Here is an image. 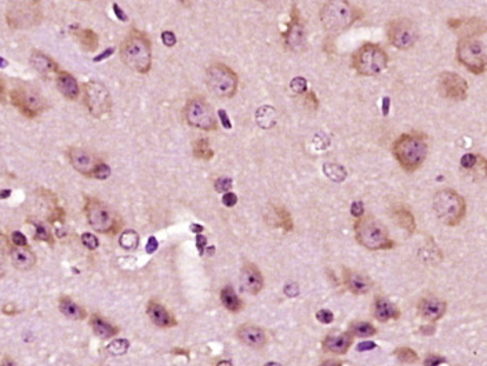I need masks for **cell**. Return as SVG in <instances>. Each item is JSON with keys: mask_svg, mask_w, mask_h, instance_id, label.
<instances>
[{"mask_svg": "<svg viewBox=\"0 0 487 366\" xmlns=\"http://www.w3.org/2000/svg\"><path fill=\"white\" fill-rule=\"evenodd\" d=\"M290 89L296 94H303V93L306 92V80H305L304 78H294L290 82Z\"/></svg>", "mask_w": 487, "mask_h": 366, "instance_id": "43", "label": "cell"}, {"mask_svg": "<svg viewBox=\"0 0 487 366\" xmlns=\"http://www.w3.org/2000/svg\"><path fill=\"white\" fill-rule=\"evenodd\" d=\"M110 176H111V168H110L107 163H104L103 161H100V162L97 163V166L94 168V172H93L91 179H96V180H107V179H110Z\"/></svg>", "mask_w": 487, "mask_h": 366, "instance_id": "40", "label": "cell"}, {"mask_svg": "<svg viewBox=\"0 0 487 366\" xmlns=\"http://www.w3.org/2000/svg\"><path fill=\"white\" fill-rule=\"evenodd\" d=\"M31 65L43 78H50L60 72L59 64L39 50H33L31 53Z\"/></svg>", "mask_w": 487, "mask_h": 366, "instance_id": "25", "label": "cell"}, {"mask_svg": "<svg viewBox=\"0 0 487 366\" xmlns=\"http://www.w3.org/2000/svg\"><path fill=\"white\" fill-rule=\"evenodd\" d=\"M343 278H344V284H345L347 289L351 293L358 295V296L367 295L373 288V282L368 277H366L358 271H352L350 268L343 270Z\"/></svg>", "mask_w": 487, "mask_h": 366, "instance_id": "21", "label": "cell"}, {"mask_svg": "<svg viewBox=\"0 0 487 366\" xmlns=\"http://www.w3.org/2000/svg\"><path fill=\"white\" fill-rule=\"evenodd\" d=\"M234 185V182L230 177H218L214 182V188L217 189V192H228Z\"/></svg>", "mask_w": 487, "mask_h": 366, "instance_id": "42", "label": "cell"}, {"mask_svg": "<svg viewBox=\"0 0 487 366\" xmlns=\"http://www.w3.org/2000/svg\"><path fill=\"white\" fill-rule=\"evenodd\" d=\"M305 101H306V105H308L310 110H313L312 104H315L316 107H319V101H317V98H316V96H315V93H313V92L306 93V96H305Z\"/></svg>", "mask_w": 487, "mask_h": 366, "instance_id": "52", "label": "cell"}, {"mask_svg": "<svg viewBox=\"0 0 487 366\" xmlns=\"http://www.w3.org/2000/svg\"><path fill=\"white\" fill-rule=\"evenodd\" d=\"M417 309L421 318H424L429 322H436L444 316L447 305L444 300L430 296V298H423L417 305Z\"/></svg>", "mask_w": 487, "mask_h": 366, "instance_id": "22", "label": "cell"}, {"mask_svg": "<svg viewBox=\"0 0 487 366\" xmlns=\"http://www.w3.org/2000/svg\"><path fill=\"white\" fill-rule=\"evenodd\" d=\"M241 285L248 295H258L264 289V277L253 263H246L241 271Z\"/></svg>", "mask_w": 487, "mask_h": 366, "instance_id": "18", "label": "cell"}, {"mask_svg": "<svg viewBox=\"0 0 487 366\" xmlns=\"http://www.w3.org/2000/svg\"><path fill=\"white\" fill-rule=\"evenodd\" d=\"M354 335L351 332H343V333H330L327 335L323 342V350L330 354L343 356L348 353L351 346L354 344Z\"/></svg>", "mask_w": 487, "mask_h": 366, "instance_id": "20", "label": "cell"}, {"mask_svg": "<svg viewBox=\"0 0 487 366\" xmlns=\"http://www.w3.org/2000/svg\"><path fill=\"white\" fill-rule=\"evenodd\" d=\"M82 244H84L86 249L94 250V249L98 247L100 242H98V238L96 235H93L90 233H83L82 234Z\"/></svg>", "mask_w": 487, "mask_h": 366, "instance_id": "41", "label": "cell"}, {"mask_svg": "<svg viewBox=\"0 0 487 366\" xmlns=\"http://www.w3.org/2000/svg\"><path fill=\"white\" fill-rule=\"evenodd\" d=\"M437 92L446 100L464 101L468 97V83L461 75L444 71L437 78Z\"/></svg>", "mask_w": 487, "mask_h": 366, "instance_id": "14", "label": "cell"}, {"mask_svg": "<svg viewBox=\"0 0 487 366\" xmlns=\"http://www.w3.org/2000/svg\"><path fill=\"white\" fill-rule=\"evenodd\" d=\"M449 28L461 38H478L487 32L486 21L479 17L449 20Z\"/></svg>", "mask_w": 487, "mask_h": 366, "instance_id": "17", "label": "cell"}, {"mask_svg": "<svg viewBox=\"0 0 487 366\" xmlns=\"http://www.w3.org/2000/svg\"><path fill=\"white\" fill-rule=\"evenodd\" d=\"M60 311L63 316L72 319V321H82L86 318V311L82 305L73 302L70 298H61L59 302Z\"/></svg>", "mask_w": 487, "mask_h": 366, "instance_id": "31", "label": "cell"}, {"mask_svg": "<svg viewBox=\"0 0 487 366\" xmlns=\"http://www.w3.org/2000/svg\"><path fill=\"white\" fill-rule=\"evenodd\" d=\"M14 1H17V3H20V4H22V6H35V4H38L40 0H14Z\"/></svg>", "mask_w": 487, "mask_h": 366, "instance_id": "56", "label": "cell"}, {"mask_svg": "<svg viewBox=\"0 0 487 366\" xmlns=\"http://www.w3.org/2000/svg\"><path fill=\"white\" fill-rule=\"evenodd\" d=\"M193 155L202 161H210L214 156V151L210 147L207 138H199L193 142Z\"/></svg>", "mask_w": 487, "mask_h": 366, "instance_id": "33", "label": "cell"}, {"mask_svg": "<svg viewBox=\"0 0 487 366\" xmlns=\"http://www.w3.org/2000/svg\"><path fill=\"white\" fill-rule=\"evenodd\" d=\"M392 154L406 172H416L423 166L428 156L426 136L421 133H405L399 136L392 145Z\"/></svg>", "mask_w": 487, "mask_h": 366, "instance_id": "2", "label": "cell"}, {"mask_svg": "<svg viewBox=\"0 0 487 366\" xmlns=\"http://www.w3.org/2000/svg\"><path fill=\"white\" fill-rule=\"evenodd\" d=\"M361 15L362 13L348 0H327L320 8L319 18L322 27L336 35L351 28Z\"/></svg>", "mask_w": 487, "mask_h": 366, "instance_id": "3", "label": "cell"}, {"mask_svg": "<svg viewBox=\"0 0 487 366\" xmlns=\"http://www.w3.org/2000/svg\"><path fill=\"white\" fill-rule=\"evenodd\" d=\"M395 357L403 364H414L419 361L417 353L409 347H400V349L395 350Z\"/></svg>", "mask_w": 487, "mask_h": 366, "instance_id": "37", "label": "cell"}, {"mask_svg": "<svg viewBox=\"0 0 487 366\" xmlns=\"http://www.w3.org/2000/svg\"><path fill=\"white\" fill-rule=\"evenodd\" d=\"M68 155V161L70 163V166L79 172L80 175L86 176V177H91L94 168L97 166V163L100 162V159H97V156L84 149V148H79V147H70L66 151Z\"/></svg>", "mask_w": 487, "mask_h": 366, "instance_id": "16", "label": "cell"}, {"mask_svg": "<svg viewBox=\"0 0 487 366\" xmlns=\"http://www.w3.org/2000/svg\"><path fill=\"white\" fill-rule=\"evenodd\" d=\"M206 85L218 98H232L238 92L239 78L228 65L214 62L206 69Z\"/></svg>", "mask_w": 487, "mask_h": 366, "instance_id": "6", "label": "cell"}, {"mask_svg": "<svg viewBox=\"0 0 487 366\" xmlns=\"http://www.w3.org/2000/svg\"><path fill=\"white\" fill-rule=\"evenodd\" d=\"M56 85L62 96L69 101H76L80 96V86L73 75L66 71H60L56 75Z\"/></svg>", "mask_w": 487, "mask_h": 366, "instance_id": "24", "label": "cell"}, {"mask_svg": "<svg viewBox=\"0 0 487 366\" xmlns=\"http://www.w3.org/2000/svg\"><path fill=\"white\" fill-rule=\"evenodd\" d=\"M156 249H158V241H156L155 237H151V238L148 240V244L145 246V250H147L148 254H152V253L156 251Z\"/></svg>", "mask_w": 487, "mask_h": 366, "instance_id": "53", "label": "cell"}, {"mask_svg": "<svg viewBox=\"0 0 487 366\" xmlns=\"http://www.w3.org/2000/svg\"><path fill=\"white\" fill-rule=\"evenodd\" d=\"M457 61L471 73L481 75L487 69V50L478 38H461L456 47Z\"/></svg>", "mask_w": 487, "mask_h": 366, "instance_id": "8", "label": "cell"}, {"mask_svg": "<svg viewBox=\"0 0 487 366\" xmlns=\"http://www.w3.org/2000/svg\"><path fill=\"white\" fill-rule=\"evenodd\" d=\"M10 101L11 105L28 119L39 117L47 107L45 98L38 92L27 87H15L10 90Z\"/></svg>", "mask_w": 487, "mask_h": 366, "instance_id": "12", "label": "cell"}, {"mask_svg": "<svg viewBox=\"0 0 487 366\" xmlns=\"http://www.w3.org/2000/svg\"><path fill=\"white\" fill-rule=\"evenodd\" d=\"M373 315H374V318L377 321L385 323L388 321L399 319L400 311H399V308L396 305H394L392 302H389L388 299H385L382 296H378V298H375V302H374Z\"/></svg>", "mask_w": 487, "mask_h": 366, "instance_id": "27", "label": "cell"}, {"mask_svg": "<svg viewBox=\"0 0 487 366\" xmlns=\"http://www.w3.org/2000/svg\"><path fill=\"white\" fill-rule=\"evenodd\" d=\"M121 59L127 68L148 73L152 66V45L145 32L133 29L121 43Z\"/></svg>", "mask_w": 487, "mask_h": 366, "instance_id": "1", "label": "cell"}, {"mask_svg": "<svg viewBox=\"0 0 487 366\" xmlns=\"http://www.w3.org/2000/svg\"><path fill=\"white\" fill-rule=\"evenodd\" d=\"M220 298H221L223 305L231 312H239L244 308V302L241 300V298L237 295V292L231 286H225L221 291Z\"/></svg>", "mask_w": 487, "mask_h": 366, "instance_id": "32", "label": "cell"}, {"mask_svg": "<svg viewBox=\"0 0 487 366\" xmlns=\"http://www.w3.org/2000/svg\"><path fill=\"white\" fill-rule=\"evenodd\" d=\"M11 240H13V244L15 246H28V241L25 238L24 234H21L20 231H14L11 234Z\"/></svg>", "mask_w": 487, "mask_h": 366, "instance_id": "49", "label": "cell"}, {"mask_svg": "<svg viewBox=\"0 0 487 366\" xmlns=\"http://www.w3.org/2000/svg\"><path fill=\"white\" fill-rule=\"evenodd\" d=\"M10 260L17 270L28 271L36 265L35 253L28 246H15L10 251Z\"/></svg>", "mask_w": 487, "mask_h": 366, "instance_id": "26", "label": "cell"}, {"mask_svg": "<svg viewBox=\"0 0 487 366\" xmlns=\"http://www.w3.org/2000/svg\"><path fill=\"white\" fill-rule=\"evenodd\" d=\"M358 244L368 250H388L395 246L385 226L373 216L359 217L354 224Z\"/></svg>", "mask_w": 487, "mask_h": 366, "instance_id": "5", "label": "cell"}, {"mask_svg": "<svg viewBox=\"0 0 487 366\" xmlns=\"http://www.w3.org/2000/svg\"><path fill=\"white\" fill-rule=\"evenodd\" d=\"M147 314H148L149 319L152 321V323L156 325L158 328H162V329L172 328L177 323L174 316L170 314V311L165 305H160L155 300H151L147 305Z\"/></svg>", "mask_w": 487, "mask_h": 366, "instance_id": "23", "label": "cell"}, {"mask_svg": "<svg viewBox=\"0 0 487 366\" xmlns=\"http://www.w3.org/2000/svg\"><path fill=\"white\" fill-rule=\"evenodd\" d=\"M190 231H192V233H195V234H202L203 227H202V226H199V224H192V226H190Z\"/></svg>", "mask_w": 487, "mask_h": 366, "instance_id": "57", "label": "cell"}, {"mask_svg": "<svg viewBox=\"0 0 487 366\" xmlns=\"http://www.w3.org/2000/svg\"><path fill=\"white\" fill-rule=\"evenodd\" d=\"M183 118L186 123L203 131L217 130V118L213 108L200 97L190 98L183 108Z\"/></svg>", "mask_w": 487, "mask_h": 366, "instance_id": "13", "label": "cell"}, {"mask_svg": "<svg viewBox=\"0 0 487 366\" xmlns=\"http://www.w3.org/2000/svg\"><path fill=\"white\" fill-rule=\"evenodd\" d=\"M130 347V343L128 340L126 339H117V340H112L108 346H107V351L114 356V357H121V356H124L127 353Z\"/></svg>", "mask_w": 487, "mask_h": 366, "instance_id": "36", "label": "cell"}, {"mask_svg": "<svg viewBox=\"0 0 487 366\" xmlns=\"http://www.w3.org/2000/svg\"><path fill=\"white\" fill-rule=\"evenodd\" d=\"M223 203H224L227 207H234V206L238 203V196H237L234 192L228 191V192H225L224 196H223Z\"/></svg>", "mask_w": 487, "mask_h": 366, "instance_id": "48", "label": "cell"}, {"mask_svg": "<svg viewBox=\"0 0 487 366\" xmlns=\"http://www.w3.org/2000/svg\"><path fill=\"white\" fill-rule=\"evenodd\" d=\"M442 363H444V360H443V358H437L436 356L428 357L426 361H424L426 365H436V364H442Z\"/></svg>", "mask_w": 487, "mask_h": 366, "instance_id": "54", "label": "cell"}, {"mask_svg": "<svg viewBox=\"0 0 487 366\" xmlns=\"http://www.w3.org/2000/svg\"><path fill=\"white\" fill-rule=\"evenodd\" d=\"M433 210L437 216V219L449 226L456 227L458 226L465 214H467V202L456 189L444 188L435 193L432 200Z\"/></svg>", "mask_w": 487, "mask_h": 366, "instance_id": "4", "label": "cell"}, {"mask_svg": "<svg viewBox=\"0 0 487 366\" xmlns=\"http://www.w3.org/2000/svg\"><path fill=\"white\" fill-rule=\"evenodd\" d=\"M90 325L93 332L96 333V336H98L100 339H112L114 336H117L119 333V329L110 323L108 321H105L104 318L98 316V315H93L90 319Z\"/></svg>", "mask_w": 487, "mask_h": 366, "instance_id": "29", "label": "cell"}, {"mask_svg": "<svg viewBox=\"0 0 487 366\" xmlns=\"http://www.w3.org/2000/svg\"><path fill=\"white\" fill-rule=\"evenodd\" d=\"M395 221L409 234H413L416 231V219L413 213L405 207V206H396L392 212Z\"/></svg>", "mask_w": 487, "mask_h": 366, "instance_id": "30", "label": "cell"}, {"mask_svg": "<svg viewBox=\"0 0 487 366\" xmlns=\"http://www.w3.org/2000/svg\"><path fill=\"white\" fill-rule=\"evenodd\" d=\"M388 61L387 52L375 43H365L352 54V68L361 76L380 75L388 66Z\"/></svg>", "mask_w": 487, "mask_h": 366, "instance_id": "7", "label": "cell"}, {"mask_svg": "<svg viewBox=\"0 0 487 366\" xmlns=\"http://www.w3.org/2000/svg\"><path fill=\"white\" fill-rule=\"evenodd\" d=\"M387 36L389 43L399 50L412 49L420 38L417 25L409 18H396L388 22Z\"/></svg>", "mask_w": 487, "mask_h": 366, "instance_id": "11", "label": "cell"}, {"mask_svg": "<svg viewBox=\"0 0 487 366\" xmlns=\"http://www.w3.org/2000/svg\"><path fill=\"white\" fill-rule=\"evenodd\" d=\"M220 117H221V119L224 121V126H225V127H231L230 121H228V118H227V115H225V111H220Z\"/></svg>", "mask_w": 487, "mask_h": 366, "instance_id": "58", "label": "cell"}, {"mask_svg": "<svg viewBox=\"0 0 487 366\" xmlns=\"http://www.w3.org/2000/svg\"><path fill=\"white\" fill-rule=\"evenodd\" d=\"M206 244H207L206 237L202 235V234H197V235H196V247H197V251H199L200 256H203V253H204Z\"/></svg>", "mask_w": 487, "mask_h": 366, "instance_id": "50", "label": "cell"}, {"mask_svg": "<svg viewBox=\"0 0 487 366\" xmlns=\"http://www.w3.org/2000/svg\"><path fill=\"white\" fill-rule=\"evenodd\" d=\"M237 337L250 349H262L267 344V332L253 323H246L238 328Z\"/></svg>", "mask_w": 487, "mask_h": 366, "instance_id": "19", "label": "cell"}, {"mask_svg": "<svg viewBox=\"0 0 487 366\" xmlns=\"http://www.w3.org/2000/svg\"><path fill=\"white\" fill-rule=\"evenodd\" d=\"M83 93L84 104L94 118L101 119L111 112L112 97L105 85L97 80H89L83 86Z\"/></svg>", "mask_w": 487, "mask_h": 366, "instance_id": "10", "label": "cell"}, {"mask_svg": "<svg viewBox=\"0 0 487 366\" xmlns=\"http://www.w3.org/2000/svg\"><path fill=\"white\" fill-rule=\"evenodd\" d=\"M173 354H183L185 357H189V353H188V351H185V350H181V349H176V350H173Z\"/></svg>", "mask_w": 487, "mask_h": 366, "instance_id": "59", "label": "cell"}, {"mask_svg": "<svg viewBox=\"0 0 487 366\" xmlns=\"http://www.w3.org/2000/svg\"><path fill=\"white\" fill-rule=\"evenodd\" d=\"M138 242H140V238H138L137 233H135V231H131V230L124 231L122 235H121V238H119V244H121L123 249H126V250H134V249H137Z\"/></svg>", "mask_w": 487, "mask_h": 366, "instance_id": "38", "label": "cell"}, {"mask_svg": "<svg viewBox=\"0 0 487 366\" xmlns=\"http://www.w3.org/2000/svg\"><path fill=\"white\" fill-rule=\"evenodd\" d=\"M283 39H285L286 46L293 52H303L306 47L305 27L297 6H293V8H292L290 21L287 24L286 32L283 34Z\"/></svg>", "mask_w": 487, "mask_h": 366, "instance_id": "15", "label": "cell"}, {"mask_svg": "<svg viewBox=\"0 0 487 366\" xmlns=\"http://www.w3.org/2000/svg\"><path fill=\"white\" fill-rule=\"evenodd\" d=\"M8 195H10V191H4V192H3V195H1V198H7Z\"/></svg>", "mask_w": 487, "mask_h": 366, "instance_id": "60", "label": "cell"}, {"mask_svg": "<svg viewBox=\"0 0 487 366\" xmlns=\"http://www.w3.org/2000/svg\"><path fill=\"white\" fill-rule=\"evenodd\" d=\"M364 213H365V205H364V202H362V200L354 202L352 206H351V214H352L354 217L359 219V217L364 216Z\"/></svg>", "mask_w": 487, "mask_h": 366, "instance_id": "47", "label": "cell"}, {"mask_svg": "<svg viewBox=\"0 0 487 366\" xmlns=\"http://www.w3.org/2000/svg\"><path fill=\"white\" fill-rule=\"evenodd\" d=\"M73 36L77 41V43L82 46V49L89 52V53L96 52L100 46L98 35L93 29H89V28L77 29L73 32Z\"/></svg>", "mask_w": 487, "mask_h": 366, "instance_id": "28", "label": "cell"}, {"mask_svg": "<svg viewBox=\"0 0 487 366\" xmlns=\"http://www.w3.org/2000/svg\"><path fill=\"white\" fill-rule=\"evenodd\" d=\"M35 227H36V234H35V240L36 241H43V242H49V244H53V237H52V233L50 230L42 224V223H32Z\"/></svg>", "mask_w": 487, "mask_h": 366, "instance_id": "39", "label": "cell"}, {"mask_svg": "<svg viewBox=\"0 0 487 366\" xmlns=\"http://www.w3.org/2000/svg\"><path fill=\"white\" fill-rule=\"evenodd\" d=\"M162 42H163L165 46L173 47V46H176V43H177V36H176L174 32H172V31H165V32L162 34Z\"/></svg>", "mask_w": 487, "mask_h": 366, "instance_id": "46", "label": "cell"}, {"mask_svg": "<svg viewBox=\"0 0 487 366\" xmlns=\"http://www.w3.org/2000/svg\"><path fill=\"white\" fill-rule=\"evenodd\" d=\"M316 319H317L320 323L329 325V323L333 322L334 315H333V312H330L329 309H320V311H317V314H316Z\"/></svg>", "mask_w": 487, "mask_h": 366, "instance_id": "45", "label": "cell"}, {"mask_svg": "<svg viewBox=\"0 0 487 366\" xmlns=\"http://www.w3.org/2000/svg\"><path fill=\"white\" fill-rule=\"evenodd\" d=\"M274 216H275V221L278 223L279 227H282L285 231H292L294 224H293V219L290 216V213L282 207V206H274Z\"/></svg>", "mask_w": 487, "mask_h": 366, "instance_id": "35", "label": "cell"}, {"mask_svg": "<svg viewBox=\"0 0 487 366\" xmlns=\"http://www.w3.org/2000/svg\"><path fill=\"white\" fill-rule=\"evenodd\" d=\"M285 293L289 296V298H296L299 293H300V289L296 284H290L285 288Z\"/></svg>", "mask_w": 487, "mask_h": 366, "instance_id": "51", "label": "cell"}, {"mask_svg": "<svg viewBox=\"0 0 487 366\" xmlns=\"http://www.w3.org/2000/svg\"><path fill=\"white\" fill-rule=\"evenodd\" d=\"M478 156L477 154H465L463 158H461V166L467 170H472L474 166L477 165L478 162Z\"/></svg>", "mask_w": 487, "mask_h": 366, "instance_id": "44", "label": "cell"}, {"mask_svg": "<svg viewBox=\"0 0 487 366\" xmlns=\"http://www.w3.org/2000/svg\"><path fill=\"white\" fill-rule=\"evenodd\" d=\"M86 219L91 228L101 234H114L119 227V220L110 206L96 198H89L84 205Z\"/></svg>", "mask_w": 487, "mask_h": 366, "instance_id": "9", "label": "cell"}, {"mask_svg": "<svg viewBox=\"0 0 487 366\" xmlns=\"http://www.w3.org/2000/svg\"><path fill=\"white\" fill-rule=\"evenodd\" d=\"M373 349H375V344H374L373 342H366V343H361V344L358 346V350H359V351L373 350Z\"/></svg>", "mask_w": 487, "mask_h": 366, "instance_id": "55", "label": "cell"}, {"mask_svg": "<svg viewBox=\"0 0 487 366\" xmlns=\"http://www.w3.org/2000/svg\"><path fill=\"white\" fill-rule=\"evenodd\" d=\"M350 332L355 336V337H362L367 339L371 337L374 335H377V329L373 323L365 322V321H357L350 326Z\"/></svg>", "mask_w": 487, "mask_h": 366, "instance_id": "34", "label": "cell"}]
</instances>
